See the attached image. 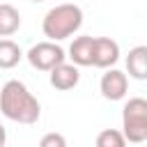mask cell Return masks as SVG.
I'll list each match as a JSON object with an SVG mask.
<instances>
[{
    "instance_id": "cell-1",
    "label": "cell",
    "mask_w": 147,
    "mask_h": 147,
    "mask_svg": "<svg viewBox=\"0 0 147 147\" xmlns=\"http://www.w3.org/2000/svg\"><path fill=\"white\" fill-rule=\"evenodd\" d=\"M0 113L18 124H37L41 117V106L37 96L21 80H7L0 90Z\"/></svg>"
},
{
    "instance_id": "cell-2",
    "label": "cell",
    "mask_w": 147,
    "mask_h": 147,
    "mask_svg": "<svg viewBox=\"0 0 147 147\" xmlns=\"http://www.w3.org/2000/svg\"><path fill=\"white\" fill-rule=\"evenodd\" d=\"M80 25H83V9L74 2L55 5L53 9L46 11L41 21V30H44V37H48V41L69 39L80 30Z\"/></svg>"
},
{
    "instance_id": "cell-3",
    "label": "cell",
    "mask_w": 147,
    "mask_h": 147,
    "mask_svg": "<svg viewBox=\"0 0 147 147\" xmlns=\"http://www.w3.org/2000/svg\"><path fill=\"white\" fill-rule=\"evenodd\" d=\"M122 136L126 142L140 145L147 140V101L133 96L122 108Z\"/></svg>"
},
{
    "instance_id": "cell-4",
    "label": "cell",
    "mask_w": 147,
    "mask_h": 147,
    "mask_svg": "<svg viewBox=\"0 0 147 147\" xmlns=\"http://www.w3.org/2000/svg\"><path fill=\"white\" fill-rule=\"evenodd\" d=\"M25 57H28L30 67H34L39 71H51L53 67H57L60 62L67 60V53L57 41H39L34 46H30Z\"/></svg>"
},
{
    "instance_id": "cell-5",
    "label": "cell",
    "mask_w": 147,
    "mask_h": 147,
    "mask_svg": "<svg viewBox=\"0 0 147 147\" xmlns=\"http://www.w3.org/2000/svg\"><path fill=\"white\" fill-rule=\"evenodd\" d=\"M99 90H101V96L103 99H108V101H122L126 96V92H129V76L124 71L110 67L101 76Z\"/></svg>"
},
{
    "instance_id": "cell-6",
    "label": "cell",
    "mask_w": 147,
    "mask_h": 147,
    "mask_svg": "<svg viewBox=\"0 0 147 147\" xmlns=\"http://www.w3.org/2000/svg\"><path fill=\"white\" fill-rule=\"evenodd\" d=\"M119 60V44L110 37H94V48H92V67L99 69H110Z\"/></svg>"
},
{
    "instance_id": "cell-7",
    "label": "cell",
    "mask_w": 147,
    "mask_h": 147,
    "mask_svg": "<svg viewBox=\"0 0 147 147\" xmlns=\"http://www.w3.org/2000/svg\"><path fill=\"white\" fill-rule=\"evenodd\" d=\"M48 74H51V76H48L51 85H53L55 90H60V92L74 90V87L78 85V80H80V71H78V67L71 64V62H67V60L60 62L57 67H53Z\"/></svg>"
},
{
    "instance_id": "cell-8",
    "label": "cell",
    "mask_w": 147,
    "mask_h": 147,
    "mask_svg": "<svg viewBox=\"0 0 147 147\" xmlns=\"http://www.w3.org/2000/svg\"><path fill=\"white\" fill-rule=\"evenodd\" d=\"M92 48H94V37L90 34H80L71 41L69 46V60L76 67H92Z\"/></svg>"
},
{
    "instance_id": "cell-9",
    "label": "cell",
    "mask_w": 147,
    "mask_h": 147,
    "mask_svg": "<svg viewBox=\"0 0 147 147\" xmlns=\"http://www.w3.org/2000/svg\"><path fill=\"white\" fill-rule=\"evenodd\" d=\"M126 71L131 78L136 80H145L147 78V46H133L126 55Z\"/></svg>"
},
{
    "instance_id": "cell-10",
    "label": "cell",
    "mask_w": 147,
    "mask_h": 147,
    "mask_svg": "<svg viewBox=\"0 0 147 147\" xmlns=\"http://www.w3.org/2000/svg\"><path fill=\"white\" fill-rule=\"evenodd\" d=\"M21 28V14L14 5L0 2V37H11Z\"/></svg>"
},
{
    "instance_id": "cell-11",
    "label": "cell",
    "mask_w": 147,
    "mask_h": 147,
    "mask_svg": "<svg viewBox=\"0 0 147 147\" xmlns=\"http://www.w3.org/2000/svg\"><path fill=\"white\" fill-rule=\"evenodd\" d=\"M23 60V51L11 39H0V69H14Z\"/></svg>"
},
{
    "instance_id": "cell-12",
    "label": "cell",
    "mask_w": 147,
    "mask_h": 147,
    "mask_svg": "<svg viewBox=\"0 0 147 147\" xmlns=\"http://www.w3.org/2000/svg\"><path fill=\"white\" fill-rule=\"evenodd\" d=\"M96 147H126V140H124L122 131H117V129H103L96 136Z\"/></svg>"
},
{
    "instance_id": "cell-13",
    "label": "cell",
    "mask_w": 147,
    "mask_h": 147,
    "mask_svg": "<svg viewBox=\"0 0 147 147\" xmlns=\"http://www.w3.org/2000/svg\"><path fill=\"white\" fill-rule=\"evenodd\" d=\"M39 147H67V138L57 131H48V133L41 136Z\"/></svg>"
},
{
    "instance_id": "cell-14",
    "label": "cell",
    "mask_w": 147,
    "mask_h": 147,
    "mask_svg": "<svg viewBox=\"0 0 147 147\" xmlns=\"http://www.w3.org/2000/svg\"><path fill=\"white\" fill-rule=\"evenodd\" d=\"M5 142H7V131H5V126L0 124V147H5Z\"/></svg>"
},
{
    "instance_id": "cell-15",
    "label": "cell",
    "mask_w": 147,
    "mask_h": 147,
    "mask_svg": "<svg viewBox=\"0 0 147 147\" xmlns=\"http://www.w3.org/2000/svg\"><path fill=\"white\" fill-rule=\"evenodd\" d=\"M30 2H44V0H30Z\"/></svg>"
}]
</instances>
